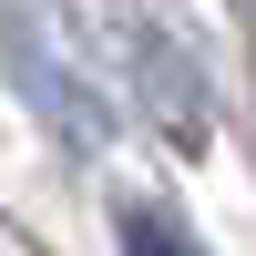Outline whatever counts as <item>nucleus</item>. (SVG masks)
<instances>
[{
    "instance_id": "1",
    "label": "nucleus",
    "mask_w": 256,
    "mask_h": 256,
    "mask_svg": "<svg viewBox=\"0 0 256 256\" xmlns=\"http://www.w3.org/2000/svg\"><path fill=\"white\" fill-rule=\"evenodd\" d=\"M123 256H195V246H184L164 216H123Z\"/></svg>"
}]
</instances>
